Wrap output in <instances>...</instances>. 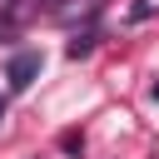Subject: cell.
<instances>
[{
  "label": "cell",
  "instance_id": "6da1fadb",
  "mask_svg": "<svg viewBox=\"0 0 159 159\" xmlns=\"http://www.w3.org/2000/svg\"><path fill=\"white\" fill-rule=\"evenodd\" d=\"M10 89H30L35 84V75H40V50H20L15 60H10Z\"/></svg>",
  "mask_w": 159,
  "mask_h": 159
},
{
  "label": "cell",
  "instance_id": "7a4b0ae2",
  "mask_svg": "<svg viewBox=\"0 0 159 159\" xmlns=\"http://www.w3.org/2000/svg\"><path fill=\"white\" fill-rule=\"evenodd\" d=\"M89 50H94V35H89V30H84V35H75V40L65 45V55H70V60H80V55H89Z\"/></svg>",
  "mask_w": 159,
  "mask_h": 159
},
{
  "label": "cell",
  "instance_id": "3957f363",
  "mask_svg": "<svg viewBox=\"0 0 159 159\" xmlns=\"http://www.w3.org/2000/svg\"><path fill=\"white\" fill-rule=\"evenodd\" d=\"M60 144H65V149H70V154H80V149H84V134H75V129H70V134H65V139H60Z\"/></svg>",
  "mask_w": 159,
  "mask_h": 159
},
{
  "label": "cell",
  "instance_id": "277c9868",
  "mask_svg": "<svg viewBox=\"0 0 159 159\" xmlns=\"http://www.w3.org/2000/svg\"><path fill=\"white\" fill-rule=\"evenodd\" d=\"M15 30V15H0V35H10Z\"/></svg>",
  "mask_w": 159,
  "mask_h": 159
},
{
  "label": "cell",
  "instance_id": "5b68a950",
  "mask_svg": "<svg viewBox=\"0 0 159 159\" xmlns=\"http://www.w3.org/2000/svg\"><path fill=\"white\" fill-rule=\"evenodd\" d=\"M149 99H159V84H149Z\"/></svg>",
  "mask_w": 159,
  "mask_h": 159
},
{
  "label": "cell",
  "instance_id": "8992f818",
  "mask_svg": "<svg viewBox=\"0 0 159 159\" xmlns=\"http://www.w3.org/2000/svg\"><path fill=\"white\" fill-rule=\"evenodd\" d=\"M0 119H5V99H0Z\"/></svg>",
  "mask_w": 159,
  "mask_h": 159
}]
</instances>
